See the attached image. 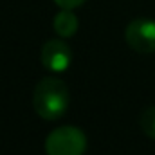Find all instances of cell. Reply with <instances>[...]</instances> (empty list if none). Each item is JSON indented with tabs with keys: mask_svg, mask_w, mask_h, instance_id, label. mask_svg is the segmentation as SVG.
<instances>
[{
	"mask_svg": "<svg viewBox=\"0 0 155 155\" xmlns=\"http://www.w3.org/2000/svg\"><path fill=\"white\" fill-rule=\"evenodd\" d=\"M72 63V51L65 38L47 40L41 47V65L49 72H63Z\"/></svg>",
	"mask_w": 155,
	"mask_h": 155,
	"instance_id": "cell-4",
	"label": "cell"
},
{
	"mask_svg": "<svg viewBox=\"0 0 155 155\" xmlns=\"http://www.w3.org/2000/svg\"><path fill=\"white\" fill-rule=\"evenodd\" d=\"M87 150V135L78 126L54 128L45 139L47 155H83Z\"/></svg>",
	"mask_w": 155,
	"mask_h": 155,
	"instance_id": "cell-2",
	"label": "cell"
},
{
	"mask_svg": "<svg viewBox=\"0 0 155 155\" xmlns=\"http://www.w3.org/2000/svg\"><path fill=\"white\" fill-rule=\"evenodd\" d=\"M141 128L148 137L155 139V105L144 108V112L141 114Z\"/></svg>",
	"mask_w": 155,
	"mask_h": 155,
	"instance_id": "cell-6",
	"label": "cell"
},
{
	"mask_svg": "<svg viewBox=\"0 0 155 155\" xmlns=\"http://www.w3.org/2000/svg\"><path fill=\"white\" fill-rule=\"evenodd\" d=\"M126 43L143 54L155 52V20L152 18H135L128 24L124 33Z\"/></svg>",
	"mask_w": 155,
	"mask_h": 155,
	"instance_id": "cell-3",
	"label": "cell"
},
{
	"mask_svg": "<svg viewBox=\"0 0 155 155\" xmlns=\"http://www.w3.org/2000/svg\"><path fill=\"white\" fill-rule=\"evenodd\" d=\"M87 0H54V4L60 9H78L79 5H83Z\"/></svg>",
	"mask_w": 155,
	"mask_h": 155,
	"instance_id": "cell-7",
	"label": "cell"
},
{
	"mask_svg": "<svg viewBox=\"0 0 155 155\" xmlns=\"http://www.w3.org/2000/svg\"><path fill=\"white\" fill-rule=\"evenodd\" d=\"M69 87L56 76L41 78L33 90V108L41 119L56 121L69 108Z\"/></svg>",
	"mask_w": 155,
	"mask_h": 155,
	"instance_id": "cell-1",
	"label": "cell"
},
{
	"mask_svg": "<svg viewBox=\"0 0 155 155\" xmlns=\"http://www.w3.org/2000/svg\"><path fill=\"white\" fill-rule=\"evenodd\" d=\"M54 31L60 38H71L78 33L79 22L78 16L74 15V9H61L56 16H54Z\"/></svg>",
	"mask_w": 155,
	"mask_h": 155,
	"instance_id": "cell-5",
	"label": "cell"
}]
</instances>
